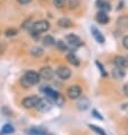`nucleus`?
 <instances>
[{"label": "nucleus", "instance_id": "32", "mask_svg": "<svg viewBox=\"0 0 128 135\" xmlns=\"http://www.w3.org/2000/svg\"><path fill=\"white\" fill-rule=\"evenodd\" d=\"M124 93H125V95L128 97V83L124 86Z\"/></svg>", "mask_w": 128, "mask_h": 135}, {"label": "nucleus", "instance_id": "26", "mask_svg": "<svg viewBox=\"0 0 128 135\" xmlns=\"http://www.w3.org/2000/svg\"><path fill=\"white\" fill-rule=\"evenodd\" d=\"M57 47L59 48L60 50H62V51H65V50L68 49V46H67L65 42H62V41H58V42H57Z\"/></svg>", "mask_w": 128, "mask_h": 135}, {"label": "nucleus", "instance_id": "3", "mask_svg": "<svg viewBox=\"0 0 128 135\" xmlns=\"http://www.w3.org/2000/svg\"><path fill=\"white\" fill-rule=\"evenodd\" d=\"M49 28H50V23L48 21H39L32 25L31 32L32 34H40V33L48 32Z\"/></svg>", "mask_w": 128, "mask_h": 135}, {"label": "nucleus", "instance_id": "11", "mask_svg": "<svg viewBox=\"0 0 128 135\" xmlns=\"http://www.w3.org/2000/svg\"><path fill=\"white\" fill-rule=\"evenodd\" d=\"M26 134L27 135H52L51 133H48L46 129L40 128V127H32L26 131Z\"/></svg>", "mask_w": 128, "mask_h": 135}, {"label": "nucleus", "instance_id": "24", "mask_svg": "<svg viewBox=\"0 0 128 135\" xmlns=\"http://www.w3.org/2000/svg\"><path fill=\"white\" fill-rule=\"evenodd\" d=\"M18 33L17 30H15V28H9V30H7L6 31V36H15Z\"/></svg>", "mask_w": 128, "mask_h": 135}, {"label": "nucleus", "instance_id": "29", "mask_svg": "<svg viewBox=\"0 0 128 135\" xmlns=\"http://www.w3.org/2000/svg\"><path fill=\"white\" fill-rule=\"evenodd\" d=\"M92 114L94 115V117H95V118L101 119V120H103V117H102V116H100V115H99V112H97L96 110H93V111H92Z\"/></svg>", "mask_w": 128, "mask_h": 135}, {"label": "nucleus", "instance_id": "8", "mask_svg": "<svg viewBox=\"0 0 128 135\" xmlns=\"http://www.w3.org/2000/svg\"><path fill=\"white\" fill-rule=\"evenodd\" d=\"M51 101L49 100L48 98L47 99H40L39 101V103H37V106L35 107L37 110H40V111H42V112H46V111H49L50 110V108H51Z\"/></svg>", "mask_w": 128, "mask_h": 135}, {"label": "nucleus", "instance_id": "6", "mask_svg": "<svg viewBox=\"0 0 128 135\" xmlns=\"http://www.w3.org/2000/svg\"><path fill=\"white\" fill-rule=\"evenodd\" d=\"M66 44L68 47L70 48H78L82 44V41L81 39L78 37L77 35H75V34H69V35H67L66 36Z\"/></svg>", "mask_w": 128, "mask_h": 135}, {"label": "nucleus", "instance_id": "13", "mask_svg": "<svg viewBox=\"0 0 128 135\" xmlns=\"http://www.w3.org/2000/svg\"><path fill=\"white\" fill-rule=\"evenodd\" d=\"M117 26L120 30H126L128 28V16H121L117 20Z\"/></svg>", "mask_w": 128, "mask_h": 135}, {"label": "nucleus", "instance_id": "15", "mask_svg": "<svg viewBox=\"0 0 128 135\" xmlns=\"http://www.w3.org/2000/svg\"><path fill=\"white\" fill-rule=\"evenodd\" d=\"M96 6H97V8H99L101 12H105V13H107L108 10H110V8H111L110 3H109L107 0H97Z\"/></svg>", "mask_w": 128, "mask_h": 135}, {"label": "nucleus", "instance_id": "10", "mask_svg": "<svg viewBox=\"0 0 128 135\" xmlns=\"http://www.w3.org/2000/svg\"><path fill=\"white\" fill-rule=\"evenodd\" d=\"M39 74H40L41 78H43V80H51V78L53 77L55 73L50 67H43V68H41Z\"/></svg>", "mask_w": 128, "mask_h": 135}, {"label": "nucleus", "instance_id": "1", "mask_svg": "<svg viewBox=\"0 0 128 135\" xmlns=\"http://www.w3.org/2000/svg\"><path fill=\"white\" fill-rule=\"evenodd\" d=\"M40 74H37L36 72H33V70H29V72H26L21 78V85L25 89H28L31 86L37 84L40 82Z\"/></svg>", "mask_w": 128, "mask_h": 135}, {"label": "nucleus", "instance_id": "30", "mask_svg": "<svg viewBox=\"0 0 128 135\" xmlns=\"http://www.w3.org/2000/svg\"><path fill=\"white\" fill-rule=\"evenodd\" d=\"M122 44H124V47H125L126 49H128V35L122 39Z\"/></svg>", "mask_w": 128, "mask_h": 135}, {"label": "nucleus", "instance_id": "28", "mask_svg": "<svg viewBox=\"0 0 128 135\" xmlns=\"http://www.w3.org/2000/svg\"><path fill=\"white\" fill-rule=\"evenodd\" d=\"M7 49V44L3 41H0V55H2Z\"/></svg>", "mask_w": 128, "mask_h": 135}, {"label": "nucleus", "instance_id": "9", "mask_svg": "<svg viewBox=\"0 0 128 135\" xmlns=\"http://www.w3.org/2000/svg\"><path fill=\"white\" fill-rule=\"evenodd\" d=\"M114 62L117 67H120V68H128V59L126 57H122V56H117L114 59Z\"/></svg>", "mask_w": 128, "mask_h": 135}, {"label": "nucleus", "instance_id": "20", "mask_svg": "<svg viewBox=\"0 0 128 135\" xmlns=\"http://www.w3.org/2000/svg\"><path fill=\"white\" fill-rule=\"evenodd\" d=\"M90 107V101L86 99V98H82L78 100V102H77V108L80 110H86L87 108Z\"/></svg>", "mask_w": 128, "mask_h": 135}, {"label": "nucleus", "instance_id": "23", "mask_svg": "<svg viewBox=\"0 0 128 135\" xmlns=\"http://www.w3.org/2000/svg\"><path fill=\"white\" fill-rule=\"evenodd\" d=\"M88 127L93 131V132H95L96 134H100V135H107V133H105V131H104V129L100 128V127H97V126H94V125H91V124H90Z\"/></svg>", "mask_w": 128, "mask_h": 135}, {"label": "nucleus", "instance_id": "19", "mask_svg": "<svg viewBox=\"0 0 128 135\" xmlns=\"http://www.w3.org/2000/svg\"><path fill=\"white\" fill-rule=\"evenodd\" d=\"M66 59L71 64V65H74V66H78V65H80V59L76 57V55H75L74 52H69V54H67Z\"/></svg>", "mask_w": 128, "mask_h": 135}, {"label": "nucleus", "instance_id": "12", "mask_svg": "<svg viewBox=\"0 0 128 135\" xmlns=\"http://www.w3.org/2000/svg\"><path fill=\"white\" fill-rule=\"evenodd\" d=\"M126 76V72L124 68H120V67H115L114 69H112V77L116 78V80H121Z\"/></svg>", "mask_w": 128, "mask_h": 135}, {"label": "nucleus", "instance_id": "18", "mask_svg": "<svg viewBox=\"0 0 128 135\" xmlns=\"http://www.w3.org/2000/svg\"><path fill=\"white\" fill-rule=\"evenodd\" d=\"M58 25L60 26V27H62V28H68V27H71L73 22H71L69 18H67V17H62V18H60V20L58 21Z\"/></svg>", "mask_w": 128, "mask_h": 135}, {"label": "nucleus", "instance_id": "16", "mask_svg": "<svg viewBox=\"0 0 128 135\" xmlns=\"http://www.w3.org/2000/svg\"><path fill=\"white\" fill-rule=\"evenodd\" d=\"M96 22L99 24H107L108 22H109V17H108V15H107V13L105 12H100L97 13V15H96Z\"/></svg>", "mask_w": 128, "mask_h": 135}, {"label": "nucleus", "instance_id": "33", "mask_svg": "<svg viewBox=\"0 0 128 135\" xmlns=\"http://www.w3.org/2000/svg\"><path fill=\"white\" fill-rule=\"evenodd\" d=\"M127 135H128V133H127Z\"/></svg>", "mask_w": 128, "mask_h": 135}, {"label": "nucleus", "instance_id": "7", "mask_svg": "<svg viewBox=\"0 0 128 135\" xmlns=\"http://www.w3.org/2000/svg\"><path fill=\"white\" fill-rule=\"evenodd\" d=\"M56 74L59 78L61 80H68V78L71 76V70L66 66H59L57 70H56Z\"/></svg>", "mask_w": 128, "mask_h": 135}, {"label": "nucleus", "instance_id": "17", "mask_svg": "<svg viewBox=\"0 0 128 135\" xmlns=\"http://www.w3.org/2000/svg\"><path fill=\"white\" fill-rule=\"evenodd\" d=\"M14 132H15V128L12 124H6L0 129V135H8V134H13Z\"/></svg>", "mask_w": 128, "mask_h": 135}, {"label": "nucleus", "instance_id": "21", "mask_svg": "<svg viewBox=\"0 0 128 135\" xmlns=\"http://www.w3.org/2000/svg\"><path fill=\"white\" fill-rule=\"evenodd\" d=\"M55 43H56V41H55V39H53L52 36L47 35V36H44V37H43V44H44V46L51 47V46H53Z\"/></svg>", "mask_w": 128, "mask_h": 135}, {"label": "nucleus", "instance_id": "22", "mask_svg": "<svg viewBox=\"0 0 128 135\" xmlns=\"http://www.w3.org/2000/svg\"><path fill=\"white\" fill-rule=\"evenodd\" d=\"M31 55H33L34 57H40V56L43 55V49L40 47H34L31 50Z\"/></svg>", "mask_w": 128, "mask_h": 135}, {"label": "nucleus", "instance_id": "5", "mask_svg": "<svg viewBox=\"0 0 128 135\" xmlns=\"http://www.w3.org/2000/svg\"><path fill=\"white\" fill-rule=\"evenodd\" d=\"M82 95V89L78 85H71L70 88L67 90V97L71 100L78 99Z\"/></svg>", "mask_w": 128, "mask_h": 135}, {"label": "nucleus", "instance_id": "2", "mask_svg": "<svg viewBox=\"0 0 128 135\" xmlns=\"http://www.w3.org/2000/svg\"><path fill=\"white\" fill-rule=\"evenodd\" d=\"M43 92L46 93L47 98L51 101L52 103H55L56 106H59L61 107L65 104V98L62 97V94H60L59 92L55 91V90H52L51 88H49V86H43Z\"/></svg>", "mask_w": 128, "mask_h": 135}, {"label": "nucleus", "instance_id": "34", "mask_svg": "<svg viewBox=\"0 0 128 135\" xmlns=\"http://www.w3.org/2000/svg\"><path fill=\"white\" fill-rule=\"evenodd\" d=\"M65 1H66V0H65Z\"/></svg>", "mask_w": 128, "mask_h": 135}, {"label": "nucleus", "instance_id": "31", "mask_svg": "<svg viewBox=\"0 0 128 135\" xmlns=\"http://www.w3.org/2000/svg\"><path fill=\"white\" fill-rule=\"evenodd\" d=\"M17 1L19 2L21 5H27V3H28V2H31L32 0H17Z\"/></svg>", "mask_w": 128, "mask_h": 135}, {"label": "nucleus", "instance_id": "14", "mask_svg": "<svg viewBox=\"0 0 128 135\" xmlns=\"http://www.w3.org/2000/svg\"><path fill=\"white\" fill-rule=\"evenodd\" d=\"M91 31H92V34H93V36H94V39H95L97 42H99V43H104L105 39H104V36L100 33L99 30H97L96 27H94V26H92V27H91Z\"/></svg>", "mask_w": 128, "mask_h": 135}, {"label": "nucleus", "instance_id": "27", "mask_svg": "<svg viewBox=\"0 0 128 135\" xmlns=\"http://www.w3.org/2000/svg\"><path fill=\"white\" fill-rule=\"evenodd\" d=\"M53 3L57 8H61L63 3H65V0H53Z\"/></svg>", "mask_w": 128, "mask_h": 135}, {"label": "nucleus", "instance_id": "25", "mask_svg": "<svg viewBox=\"0 0 128 135\" xmlns=\"http://www.w3.org/2000/svg\"><path fill=\"white\" fill-rule=\"evenodd\" d=\"M95 64H96V66L99 67V69H100L101 74H102V76H103V77H107V76H108V73H107V72H105V70H104V68H103V65H102V64H100L99 61H96Z\"/></svg>", "mask_w": 128, "mask_h": 135}, {"label": "nucleus", "instance_id": "4", "mask_svg": "<svg viewBox=\"0 0 128 135\" xmlns=\"http://www.w3.org/2000/svg\"><path fill=\"white\" fill-rule=\"evenodd\" d=\"M40 101V98H37L36 95H32V97H27V98L23 99L22 101V106L26 109H32V108H35L37 106Z\"/></svg>", "mask_w": 128, "mask_h": 135}]
</instances>
